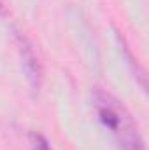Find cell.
Returning a JSON list of instances; mask_svg holds the SVG:
<instances>
[{
	"label": "cell",
	"instance_id": "3",
	"mask_svg": "<svg viewBox=\"0 0 149 150\" xmlns=\"http://www.w3.org/2000/svg\"><path fill=\"white\" fill-rule=\"evenodd\" d=\"M30 147L32 150H53L49 142L40 133H30Z\"/></svg>",
	"mask_w": 149,
	"mask_h": 150
},
{
	"label": "cell",
	"instance_id": "1",
	"mask_svg": "<svg viewBox=\"0 0 149 150\" xmlns=\"http://www.w3.org/2000/svg\"><path fill=\"white\" fill-rule=\"evenodd\" d=\"M93 107L100 124L109 131L119 150H146L144 138L139 131V126L126 107L109 91L95 87Z\"/></svg>",
	"mask_w": 149,
	"mask_h": 150
},
{
	"label": "cell",
	"instance_id": "2",
	"mask_svg": "<svg viewBox=\"0 0 149 150\" xmlns=\"http://www.w3.org/2000/svg\"><path fill=\"white\" fill-rule=\"evenodd\" d=\"M14 37H16V45H18V51H19V56H21V65H23V70L27 74V79H28L32 89L39 91L40 80H42V68H40L37 54H35L34 47L30 45V42L21 33L14 32Z\"/></svg>",
	"mask_w": 149,
	"mask_h": 150
}]
</instances>
